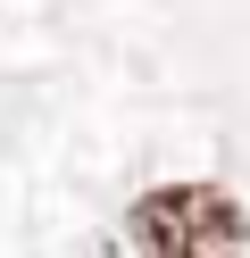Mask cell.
<instances>
[{"mask_svg": "<svg viewBox=\"0 0 250 258\" xmlns=\"http://www.w3.org/2000/svg\"><path fill=\"white\" fill-rule=\"evenodd\" d=\"M125 233H133L142 258H242L250 250L242 200L217 191V183H159V191H142Z\"/></svg>", "mask_w": 250, "mask_h": 258, "instance_id": "1", "label": "cell"}]
</instances>
